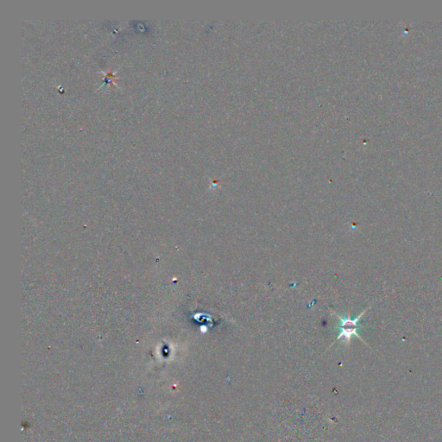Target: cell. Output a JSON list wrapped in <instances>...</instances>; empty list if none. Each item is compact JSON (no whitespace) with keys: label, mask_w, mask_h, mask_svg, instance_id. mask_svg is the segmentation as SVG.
I'll use <instances>...</instances> for the list:
<instances>
[{"label":"cell","mask_w":442,"mask_h":442,"mask_svg":"<svg viewBox=\"0 0 442 442\" xmlns=\"http://www.w3.org/2000/svg\"><path fill=\"white\" fill-rule=\"evenodd\" d=\"M367 309L364 310L363 313H361L358 316L356 317L354 320L351 319L350 314H348L347 317L343 318V317L340 316L339 314L335 313L336 316L340 320V323L338 325V328L340 330V333H339V336L337 337L336 340H340L342 339L347 344H350L351 339H352L353 336L357 337L361 340H363L361 339V337L359 336V334L357 333V330H358V327H359L358 322H359L361 317L364 315V313L367 311Z\"/></svg>","instance_id":"obj_1"}]
</instances>
